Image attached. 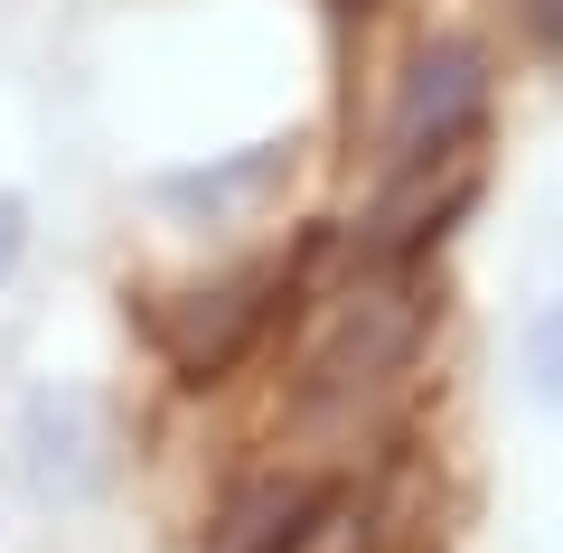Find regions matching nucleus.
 Here are the masks:
<instances>
[{
  "label": "nucleus",
  "instance_id": "8",
  "mask_svg": "<svg viewBox=\"0 0 563 553\" xmlns=\"http://www.w3.org/2000/svg\"><path fill=\"white\" fill-rule=\"evenodd\" d=\"M517 29L544 47V57H563V0H517Z\"/></svg>",
  "mask_w": 563,
  "mask_h": 553
},
{
  "label": "nucleus",
  "instance_id": "2",
  "mask_svg": "<svg viewBox=\"0 0 563 553\" xmlns=\"http://www.w3.org/2000/svg\"><path fill=\"white\" fill-rule=\"evenodd\" d=\"M422 338V300L404 291V281H366V291L339 300V319H329L320 356H310V395H357V385H385L413 356Z\"/></svg>",
  "mask_w": 563,
  "mask_h": 553
},
{
  "label": "nucleus",
  "instance_id": "4",
  "mask_svg": "<svg viewBox=\"0 0 563 553\" xmlns=\"http://www.w3.org/2000/svg\"><path fill=\"white\" fill-rule=\"evenodd\" d=\"M29 478H38V497H85L103 478V403L95 395H38L29 403Z\"/></svg>",
  "mask_w": 563,
  "mask_h": 553
},
{
  "label": "nucleus",
  "instance_id": "5",
  "mask_svg": "<svg viewBox=\"0 0 563 553\" xmlns=\"http://www.w3.org/2000/svg\"><path fill=\"white\" fill-rule=\"evenodd\" d=\"M263 553H376V507L357 488H310Z\"/></svg>",
  "mask_w": 563,
  "mask_h": 553
},
{
  "label": "nucleus",
  "instance_id": "7",
  "mask_svg": "<svg viewBox=\"0 0 563 553\" xmlns=\"http://www.w3.org/2000/svg\"><path fill=\"white\" fill-rule=\"evenodd\" d=\"M29 198L20 188H0V291H10V281H20V263H29Z\"/></svg>",
  "mask_w": 563,
  "mask_h": 553
},
{
  "label": "nucleus",
  "instance_id": "1",
  "mask_svg": "<svg viewBox=\"0 0 563 553\" xmlns=\"http://www.w3.org/2000/svg\"><path fill=\"white\" fill-rule=\"evenodd\" d=\"M488 47L479 38H422L413 66L395 85V113H385V169L413 178V169H451V159L479 141L488 122Z\"/></svg>",
  "mask_w": 563,
  "mask_h": 553
},
{
  "label": "nucleus",
  "instance_id": "6",
  "mask_svg": "<svg viewBox=\"0 0 563 553\" xmlns=\"http://www.w3.org/2000/svg\"><path fill=\"white\" fill-rule=\"evenodd\" d=\"M282 159H291V151H282V141H263V151H254V159H235V169H179V178H161V198H169V207H207V217H217V207L254 198L263 178L282 169Z\"/></svg>",
  "mask_w": 563,
  "mask_h": 553
},
{
  "label": "nucleus",
  "instance_id": "3",
  "mask_svg": "<svg viewBox=\"0 0 563 553\" xmlns=\"http://www.w3.org/2000/svg\"><path fill=\"white\" fill-rule=\"evenodd\" d=\"M263 291H282V273H244V281H217V291H188L179 310L161 319V347L188 385H217L263 329Z\"/></svg>",
  "mask_w": 563,
  "mask_h": 553
}]
</instances>
